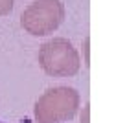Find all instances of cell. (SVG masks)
I'll use <instances>...</instances> for the list:
<instances>
[{"instance_id":"cell-1","label":"cell","mask_w":127,"mask_h":123,"mask_svg":"<svg viewBox=\"0 0 127 123\" xmlns=\"http://www.w3.org/2000/svg\"><path fill=\"white\" fill-rule=\"evenodd\" d=\"M79 107V94L70 86L48 88L35 103V120L37 123H63L74 118Z\"/></svg>"},{"instance_id":"cell-2","label":"cell","mask_w":127,"mask_h":123,"mask_svg":"<svg viewBox=\"0 0 127 123\" xmlns=\"http://www.w3.org/2000/svg\"><path fill=\"white\" fill-rule=\"evenodd\" d=\"M39 64L42 72L54 77H68L79 72V55L68 39L57 37L44 42L39 50Z\"/></svg>"},{"instance_id":"cell-3","label":"cell","mask_w":127,"mask_h":123,"mask_svg":"<svg viewBox=\"0 0 127 123\" xmlns=\"http://www.w3.org/2000/svg\"><path fill=\"white\" fill-rule=\"evenodd\" d=\"M64 19L61 0H35L20 15V26L32 35H48L57 29Z\"/></svg>"},{"instance_id":"cell-4","label":"cell","mask_w":127,"mask_h":123,"mask_svg":"<svg viewBox=\"0 0 127 123\" xmlns=\"http://www.w3.org/2000/svg\"><path fill=\"white\" fill-rule=\"evenodd\" d=\"M13 9V0H0V15H7Z\"/></svg>"},{"instance_id":"cell-5","label":"cell","mask_w":127,"mask_h":123,"mask_svg":"<svg viewBox=\"0 0 127 123\" xmlns=\"http://www.w3.org/2000/svg\"><path fill=\"white\" fill-rule=\"evenodd\" d=\"M81 123H89V107H85V116H81Z\"/></svg>"},{"instance_id":"cell-6","label":"cell","mask_w":127,"mask_h":123,"mask_svg":"<svg viewBox=\"0 0 127 123\" xmlns=\"http://www.w3.org/2000/svg\"><path fill=\"white\" fill-rule=\"evenodd\" d=\"M0 123H4V121H0Z\"/></svg>"}]
</instances>
